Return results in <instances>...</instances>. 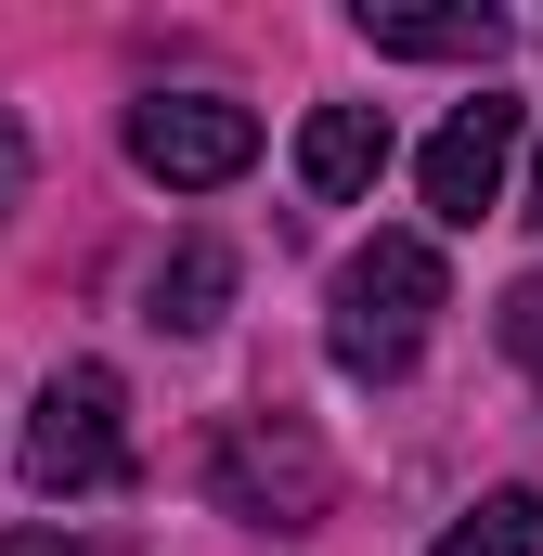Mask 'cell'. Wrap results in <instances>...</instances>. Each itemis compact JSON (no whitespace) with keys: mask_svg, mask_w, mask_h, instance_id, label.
Here are the masks:
<instances>
[{"mask_svg":"<svg viewBox=\"0 0 543 556\" xmlns=\"http://www.w3.org/2000/svg\"><path fill=\"white\" fill-rule=\"evenodd\" d=\"M505 168H518V104H505V91L453 104V117H440V142L414 155V181H427V220H453V233H466V220L505 194Z\"/></svg>","mask_w":543,"mask_h":556,"instance_id":"5","label":"cell"},{"mask_svg":"<svg viewBox=\"0 0 543 556\" xmlns=\"http://www.w3.org/2000/svg\"><path fill=\"white\" fill-rule=\"evenodd\" d=\"M505 350L531 363V389H543V285H518V298H505Z\"/></svg>","mask_w":543,"mask_h":556,"instance_id":"10","label":"cell"},{"mask_svg":"<svg viewBox=\"0 0 543 556\" xmlns=\"http://www.w3.org/2000/svg\"><path fill=\"white\" fill-rule=\"evenodd\" d=\"M531 233H543V142H531Z\"/></svg>","mask_w":543,"mask_h":556,"instance_id":"12","label":"cell"},{"mask_svg":"<svg viewBox=\"0 0 543 556\" xmlns=\"http://www.w3.org/2000/svg\"><path fill=\"white\" fill-rule=\"evenodd\" d=\"M26 207V130H13V104H0V220Z\"/></svg>","mask_w":543,"mask_h":556,"instance_id":"11","label":"cell"},{"mask_svg":"<svg viewBox=\"0 0 543 556\" xmlns=\"http://www.w3.org/2000/svg\"><path fill=\"white\" fill-rule=\"evenodd\" d=\"M130 479V389L117 363H52L26 415V492H117Z\"/></svg>","mask_w":543,"mask_h":556,"instance_id":"2","label":"cell"},{"mask_svg":"<svg viewBox=\"0 0 543 556\" xmlns=\"http://www.w3.org/2000/svg\"><path fill=\"white\" fill-rule=\"evenodd\" d=\"M376 168H389V117H376V104H311V117H298V181H311L324 207L376 194Z\"/></svg>","mask_w":543,"mask_h":556,"instance_id":"7","label":"cell"},{"mask_svg":"<svg viewBox=\"0 0 543 556\" xmlns=\"http://www.w3.org/2000/svg\"><path fill=\"white\" fill-rule=\"evenodd\" d=\"M207 492H220L233 518H260V531H311L324 492H337V466H324L285 415H233L220 440H207Z\"/></svg>","mask_w":543,"mask_h":556,"instance_id":"4","label":"cell"},{"mask_svg":"<svg viewBox=\"0 0 543 556\" xmlns=\"http://www.w3.org/2000/svg\"><path fill=\"white\" fill-rule=\"evenodd\" d=\"M427 556H543V505H531V492H492L479 518H453Z\"/></svg>","mask_w":543,"mask_h":556,"instance_id":"9","label":"cell"},{"mask_svg":"<svg viewBox=\"0 0 543 556\" xmlns=\"http://www.w3.org/2000/svg\"><path fill=\"white\" fill-rule=\"evenodd\" d=\"M220 311H233V247H220V233H181V247L155 260V285H142V324H155V337H207Z\"/></svg>","mask_w":543,"mask_h":556,"instance_id":"8","label":"cell"},{"mask_svg":"<svg viewBox=\"0 0 543 556\" xmlns=\"http://www.w3.org/2000/svg\"><path fill=\"white\" fill-rule=\"evenodd\" d=\"M363 39L402 52V65H492L505 52V13L492 0H363Z\"/></svg>","mask_w":543,"mask_h":556,"instance_id":"6","label":"cell"},{"mask_svg":"<svg viewBox=\"0 0 543 556\" xmlns=\"http://www.w3.org/2000/svg\"><path fill=\"white\" fill-rule=\"evenodd\" d=\"M130 168L168 181V194H220L260 168V117L233 91H142L130 104Z\"/></svg>","mask_w":543,"mask_h":556,"instance_id":"3","label":"cell"},{"mask_svg":"<svg viewBox=\"0 0 543 556\" xmlns=\"http://www.w3.org/2000/svg\"><path fill=\"white\" fill-rule=\"evenodd\" d=\"M440 311H453L440 247L427 233H376V247H350L337 285H324V350H337V376H402Z\"/></svg>","mask_w":543,"mask_h":556,"instance_id":"1","label":"cell"}]
</instances>
